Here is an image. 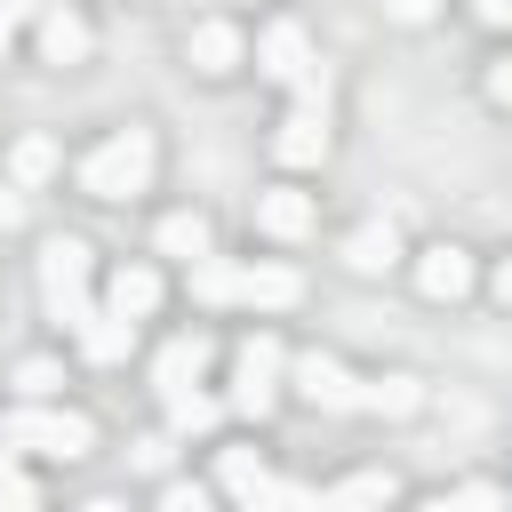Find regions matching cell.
Segmentation results:
<instances>
[{
    "label": "cell",
    "instance_id": "1f68e13d",
    "mask_svg": "<svg viewBox=\"0 0 512 512\" xmlns=\"http://www.w3.org/2000/svg\"><path fill=\"white\" fill-rule=\"evenodd\" d=\"M480 88H488V104H512V56H504V64H488V80H480Z\"/></svg>",
    "mask_w": 512,
    "mask_h": 512
},
{
    "label": "cell",
    "instance_id": "ffe728a7",
    "mask_svg": "<svg viewBox=\"0 0 512 512\" xmlns=\"http://www.w3.org/2000/svg\"><path fill=\"white\" fill-rule=\"evenodd\" d=\"M56 168H64L56 136H16V144H8V184H16V192H40Z\"/></svg>",
    "mask_w": 512,
    "mask_h": 512
},
{
    "label": "cell",
    "instance_id": "5b68a950",
    "mask_svg": "<svg viewBox=\"0 0 512 512\" xmlns=\"http://www.w3.org/2000/svg\"><path fill=\"white\" fill-rule=\"evenodd\" d=\"M328 152H336L328 104H304V96H288V112H280V128H272V160H280V168H320Z\"/></svg>",
    "mask_w": 512,
    "mask_h": 512
},
{
    "label": "cell",
    "instance_id": "d6986e66",
    "mask_svg": "<svg viewBox=\"0 0 512 512\" xmlns=\"http://www.w3.org/2000/svg\"><path fill=\"white\" fill-rule=\"evenodd\" d=\"M216 488H224L232 504H272V472H264V456H248V448H224V456H216Z\"/></svg>",
    "mask_w": 512,
    "mask_h": 512
},
{
    "label": "cell",
    "instance_id": "f1b7e54d",
    "mask_svg": "<svg viewBox=\"0 0 512 512\" xmlns=\"http://www.w3.org/2000/svg\"><path fill=\"white\" fill-rule=\"evenodd\" d=\"M472 24H488V32H512V0H472Z\"/></svg>",
    "mask_w": 512,
    "mask_h": 512
},
{
    "label": "cell",
    "instance_id": "7c38bea8",
    "mask_svg": "<svg viewBox=\"0 0 512 512\" xmlns=\"http://www.w3.org/2000/svg\"><path fill=\"white\" fill-rule=\"evenodd\" d=\"M240 304H256V312H288V304H304V272L280 264V256H256V264H240Z\"/></svg>",
    "mask_w": 512,
    "mask_h": 512
},
{
    "label": "cell",
    "instance_id": "7a4b0ae2",
    "mask_svg": "<svg viewBox=\"0 0 512 512\" xmlns=\"http://www.w3.org/2000/svg\"><path fill=\"white\" fill-rule=\"evenodd\" d=\"M0 440H8L16 456L80 464V456L96 448V424H88L80 408H48V400H24V408H8V416H0Z\"/></svg>",
    "mask_w": 512,
    "mask_h": 512
},
{
    "label": "cell",
    "instance_id": "d4e9b609",
    "mask_svg": "<svg viewBox=\"0 0 512 512\" xmlns=\"http://www.w3.org/2000/svg\"><path fill=\"white\" fill-rule=\"evenodd\" d=\"M0 504H40V480L16 472V448H0Z\"/></svg>",
    "mask_w": 512,
    "mask_h": 512
},
{
    "label": "cell",
    "instance_id": "3957f363",
    "mask_svg": "<svg viewBox=\"0 0 512 512\" xmlns=\"http://www.w3.org/2000/svg\"><path fill=\"white\" fill-rule=\"evenodd\" d=\"M40 304H48L56 328H80V320L96 312V248H88V240L56 232V240L40 248Z\"/></svg>",
    "mask_w": 512,
    "mask_h": 512
},
{
    "label": "cell",
    "instance_id": "44dd1931",
    "mask_svg": "<svg viewBox=\"0 0 512 512\" xmlns=\"http://www.w3.org/2000/svg\"><path fill=\"white\" fill-rule=\"evenodd\" d=\"M184 272H192V296H200V304H240V264H224L216 248H208V256H192Z\"/></svg>",
    "mask_w": 512,
    "mask_h": 512
},
{
    "label": "cell",
    "instance_id": "8992f818",
    "mask_svg": "<svg viewBox=\"0 0 512 512\" xmlns=\"http://www.w3.org/2000/svg\"><path fill=\"white\" fill-rule=\"evenodd\" d=\"M288 376H296V400L320 408V416H352V408H360V376H352L336 352H304Z\"/></svg>",
    "mask_w": 512,
    "mask_h": 512
},
{
    "label": "cell",
    "instance_id": "484cf974",
    "mask_svg": "<svg viewBox=\"0 0 512 512\" xmlns=\"http://www.w3.org/2000/svg\"><path fill=\"white\" fill-rule=\"evenodd\" d=\"M440 8H448V0H384V16H392V24H408V32H424Z\"/></svg>",
    "mask_w": 512,
    "mask_h": 512
},
{
    "label": "cell",
    "instance_id": "ac0fdd59",
    "mask_svg": "<svg viewBox=\"0 0 512 512\" xmlns=\"http://www.w3.org/2000/svg\"><path fill=\"white\" fill-rule=\"evenodd\" d=\"M360 408L368 416H416V408H432V392H424V376H408V368H392V376H368L360 384Z\"/></svg>",
    "mask_w": 512,
    "mask_h": 512
},
{
    "label": "cell",
    "instance_id": "cb8c5ba5",
    "mask_svg": "<svg viewBox=\"0 0 512 512\" xmlns=\"http://www.w3.org/2000/svg\"><path fill=\"white\" fill-rule=\"evenodd\" d=\"M56 384H64V368H56L48 352H32V360H16V392H24V400H56Z\"/></svg>",
    "mask_w": 512,
    "mask_h": 512
},
{
    "label": "cell",
    "instance_id": "4dcf8cb0",
    "mask_svg": "<svg viewBox=\"0 0 512 512\" xmlns=\"http://www.w3.org/2000/svg\"><path fill=\"white\" fill-rule=\"evenodd\" d=\"M16 32H24V0H0V56L16 48Z\"/></svg>",
    "mask_w": 512,
    "mask_h": 512
},
{
    "label": "cell",
    "instance_id": "ba28073f",
    "mask_svg": "<svg viewBox=\"0 0 512 512\" xmlns=\"http://www.w3.org/2000/svg\"><path fill=\"white\" fill-rule=\"evenodd\" d=\"M248 56H256V72H264L272 88H288V80H296V72H304L320 48H312V32H304L296 16H272V24L256 32V48H248Z\"/></svg>",
    "mask_w": 512,
    "mask_h": 512
},
{
    "label": "cell",
    "instance_id": "4316f807",
    "mask_svg": "<svg viewBox=\"0 0 512 512\" xmlns=\"http://www.w3.org/2000/svg\"><path fill=\"white\" fill-rule=\"evenodd\" d=\"M160 504H168V512H200L208 488H200V480H160Z\"/></svg>",
    "mask_w": 512,
    "mask_h": 512
},
{
    "label": "cell",
    "instance_id": "9c48e42d",
    "mask_svg": "<svg viewBox=\"0 0 512 512\" xmlns=\"http://www.w3.org/2000/svg\"><path fill=\"white\" fill-rule=\"evenodd\" d=\"M416 296L424 304H464L472 296V248H456V240L416 248Z\"/></svg>",
    "mask_w": 512,
    "mask_h": 512
},
{
    "label": "cell",
    "instance_id": "52a82bcc",
    "mask_svg": "<svg viewBox=\"0 0 512 512\" xmlns=\"http://www.w3.org/2000/svg\"><path fill=\"white\" fill-rule=\"evenodd\" d=\"M184 64H192L200 80H232V72L248 64V32H240L232 16H200V24L184 32Z\"/></svg>",
    "mask_w": 512,
    "mask_h": 512
},
{
    "label": "cell",
    "instance_id": "83f0119b",
    "mask_svg": "<svg viewBox=\"0 0 512 512\" xmlns=\"http://www.w3.org/2000/svg\"><path fill=\"white\" fill-rule=\"evenodd\" d=\"M496 496H504L496 480H456V488H440L432 504H496Z\"/></svg>",
    "mask_w": 512,
    "mask_h": 512
},
{
    "label": "cell",
    "instance_id": "e0dca14e",
    "mask_svg": "<svg viewBox=\"0 0 512 512\" xmlns=\"http://www.w3.org/2000/svg\"><path fill=\"white\" fill-rule=\"evenodd\" d=\"M208 248H216V232H208V216H200V208H168V216L152 224V256L192 264V256H208Z\"/></svg>",
    "mask_w": 512,
    "mask_h": 512
},
{
    "label": "cell",
    "instance_id": "7402d4cb",
    "mask_svg": "<svg viewBox=\"0 0 512 512\" xmlns=\"http://www.w3.org/2000/svg\"><path fill=\"white\" fill-rule=\"evenodd\" d=\"M160 400H168V424H176V440H192V432H216V416H224V408H216L208 392H192V384H184V392H160Z\"/></svg>",
    "mask_w": 512,
    "mask_h": 512
},
{
    "label": "cell",
    "instance_id": "8fae6325",
    "mask_svg": "<svg viewBox=\"0 0 512 512\" xmlns=\"http://www.w3.org/2000/svg\"><path fill=\"white\" fill-rule=\"evenodd\" d=\"M312 224H320L312 192H296V184H264L256 192V232L264 240H312Z\"/></svg>",
    "mask_w": 512,
    "mask_h": 512
},
{
    "label": "cell",
    "instance_id": "2e32d148",
    "mask_svg": "<svg viewBox=\"0 0 512 512\" xmlns=\"http://www.w3.org/2000/svg\"><path fill=\"white\" fill-rule=\"evenodd\" d=\"M160 296H168V288H160V272H152L144 256H136V264H112V280H104V304L128 312V320H152Z\"/></svg>",
    "mask_w": 512,
    "mask_h": 512
},
{
    "label": "cell",
    "instance_id": "5bb4252c",
    "mask_svg": "<svg viewBox=\"0 0 512 512\" xmlns=\"http://www.w3.org/2000/svg\"><path fill=\"white\" fill-rule=\"evenodd\" d=\"M72 336H80V352H88L96 368H120V360L136 352V320H128V312H112V304H96Z\"/></svg>",
    "mask_w": 512,
    "mask_h": 512
},
{
    "label": "cell",
    "instance_id": "6da1fadb",
    "mask_svg": "<svg viewBox=\"0 0 512 512\" xmlns=\"http://www.w3.org/2000/svg\"><path fill=\"white\" fill-rule=\"evenodd\" d=\"M152 168H160V144H152V128L128 120L80 160V192L88 200H136V192H152Z\"/></svg>",
    "mask_w": 512,
    "mask_h": 512
},
{
    "label": "cell",
    "instance_id": "4fadbf2b",
    "mask_svg": "<svg viewBox=\"0 0 512 512\" xmlns=\"http://www.w3.org/2000/svg\"><path fill=\"white\" fill-rule=\"evenodd\" d=\"M208 328H184V336H168L160 352H152V392H184V384H200V368H208Z\"/></svg>",
    "mask_w": 512,
    "mask_h": 512
},
{
    "label": "cell",
    "instance_id": "277c9868",
    "mask_svg": "<svg viewBox=\"0 0 512 512\" xmlns=\"http://www.w3.org/2000/svg\"><path fill=\"white\" fill-rule=\"evenodd\" d=\"M280 376H288L280 344H272V336H248V344L232 352V408L264 424V416H272V400H280Z\"/></svg>",
    "mask_w": 512,
    "mask_h": 512
},
{
    "label": "cell",
    "instance_id": "f546056e",
    "mask_svg": "<svg viewBox=\"0 0 512 512\" xmlns=\"http://www.w3.org/2000/svg\"><path fill=\"white\" fill-rule=\"evenodd\" d=\"M16 224H24V192H16V184H0V240H8Z\"/></svg>",
    "mask_w": 512,
    "mask_h": 512
},
{
    "label": "cell",
    "instance_id": "d6a6232c",
    "mask_svg": "<svg viewBox=\"0 0 512 512\" xmlns=\"http://www.w3.org/2000/svg\"><path fill=\"white\" fill-rule=\"evenodd\" d=\"M488 296H496V304H504V312H512V256H504V264H496V272H488Z\"/></svg>",
    "mask_w": 512,
    "mask_h": 512
},
{
    "label": "cell",
    "instance_id": "9a60e30c",
    "mask_svg": "<svg viewBox=\"0 0 512 512\" xmlns=\"http://www.w3.org/2000/svg\"><path fill=\"white\" fill-rule=\"evenodd\" d=\"M344 264H352L360 280H384V272L400 264V224H384V216H368L360 232H344Z\"/></svg>",
    "mask_w": 512,
    "mask_h": 512
},
{
    "label": "cell",
    "instance_id": "603a6c76",
    "mask_svg": "<svg viewBox=\"0 0 512 512\" xmlns=\"http://www.w3.org/2000/svg\"><path fill=\"white\" fill-rule=\"evenodd\" d=\"M392 496H400L392 472H352L344 488H328V504H392Z\"/></svg>",
    "mask_w": 512,
    "mask_h": 512
},
{
    "label": "cell",
    "instance_id": "30bf717a",
    "mask_svg": "<svg viewBox=\"0 0 512 512\" xmlns=\"http://www.w3.org/2000/svg\"><path fill=\"white\" fill-rule=\"evenodd\" d=\"M32 48H40V64H88V48H96V32H88V16L72 8V0H56V8H40V24H32Z\"/></svg>",
    "mask_w": 512,
    "mask_h": 512
}]
</instances>
